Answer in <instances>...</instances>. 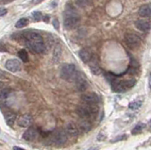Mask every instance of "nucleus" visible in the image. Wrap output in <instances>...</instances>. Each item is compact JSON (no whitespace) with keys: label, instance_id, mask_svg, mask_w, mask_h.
<instances>
[{"label":"nucleus","instance_id":"nucleus-15","mask_svg":"<svg viewBox=\"0 0 151 150\" xmlns=\"http://www.w3.org/2000/svg\"><path fill=\"white\" fill-rule=\"evenodd\" d=\"M135 27L141 31H148L151 29V24L150 22L147 20H145V19H141V20H137L135 22Z\"/></svg>","mask_w":151,"mask_h":150},{"label":"nucleus","instance_id":"nucleus-34","mask_svg":"<svg viewBox=\"0 0 151 150\" xmlns=\"http://www.w3.org/2000/svg\"><path fill=\"white\" fill-rule=\"evenodd\" d=\"M149 87L151 89V74L149 75Z\"/></svg>","mask_w":151,"mask_h":150},{"label":"nucleus","instance_id":"nucleus-2","mask_svg":"<svg viewBox=\"0 0 151 150\" xmlns=\"http://www.w3.org/2000/svg\"><path fill=\"white\" fill-rule=\"evenodd\" d=\"M80 17L74 8L68 6L63 13V26L66 29L71 30L76 29L79 24Z\"/></svg>","mask_w":151,"mask_h":150},{"label":"nucleus","instance_id":"nucleus-18","mask_svg":"<svg viewBox=\"0 0 151 150\" xmlns=\"http://www.w3.org/2000/svg\"><path fill=\"white\" fill-rule=\"evenodd\" d=\"M78 128L81 129V131H83V132H88L89 130H91L92 125L90 123V120L81 118V120L79 121V124H78Z\"/></svg>","mask_w":151,"mask_h":150},{"label":"nucleus","instance_id":"nucleus-8","mask_svg":"<svg viewBox=\"0 0 151 150\" xmlns=\"http://www.w3.org/2000/svg\"><path fill=\"white\" fill-rule=\"evenodd\" d=\"M81 101L86 104L97 105L99 102V97L96 93H88L81 95Z\"/></svg>","mask_w":151,"mask_h":150},{"label":"nucleus","instance_id":"nucleus-30","mask_svg":"<svg viewBox=\"0 0 151 150\" xmlns=\"http://www.w3.org/2000/svg\"><path fill=\"white\" fill-rule=\"evenodd\" d=\"M8 12V10L7 9H1V13H0V15L1 16H4L5 14H7Z\"/></svg>","mask_w":151,"mask_h":150},{"label":"nucleus","instance_id":"nucleus-7","mask_svg":"<svg viewBox=\"0 0 151 150\" xmlns=\"http://www.w3.org/2000/svg\"><path fill=\"white\" fill-rule=\"evenodd\" d=\"M67 135L68 134L66 133L65 130L57 129L52 133V140H53V142L56 144H65L66 141H67Z\"/></svg>","mask_w":151,"mask_h":150},{"label":"nucleus","instance_id":"nucleus-6","mask_svg":"<svg viewBox=\"0 0 151 150\" xmlns=\"http://www.w3.org/2000/svg\"><path fill=\"white\" fill-rule=\"evenodd\" d=\"M125 42L127 45L131 49H136L141 44V38L135 33H127L125 35Z\"/></svg>","mask_w":151,"mask_h":150},{"label":"nucleus","instance_id":"nucleus-32","mask_svg":"<svg viewBox=\"0 0 151 150\" xmlns=\"http://www.w3.org/2000/svg\"><path fill=\"white\" fill-rule=\"evenodd\" d=\"M13 150H26V149L21 148V147H18V146H14L13 147Z\"/></svg>","mask_w":151,"mask_h":150},{"label":"nucleus","instance_id":"nucleus-12","mask_svg":"<svg viewBox=\"0 0 151 150\" xmlns=\"http://www.w3.org/2000/svg\"><path fill=\"white\" fill-rule=\"evenodd\" d=\"M65 131L69 136L71 137H76L78 136L79 133V128H78V126H77L73 122H69L65 125Z\"/></svg>","mask_w":151,"mask_h":150},{"label":"nucleus","instance_id":"nucleus-1","mask_svg":"<svg viewBox=\"0 0 151 150\" xmlns=\"http://www.w3.org/2000/svg\"><path fill=\"white\" fill-rule=\"evenodd\" d=\"M24 39H25L26 45L34 53L41 54L45 51V42L39 33L27 32L26 35H24Z\"/></svg>","mask_w":151,"mask_h":150},{"label":"nucleus","instance_id":"nucleus-31","mask_svg":"<svg viewBox=\"0 0 151 150\" xmlns=\"http://www.w3.org/2000/svg\"><path fill=\"white\" fill-rule=\"evenodd\" d=\"M42 1H44V0H32V3H34V4H39V3H41Z\"/></svg>","mask_w":151,"mask_h":150},{"label":"nucleus","instance_id":"nucleus-11","mask_svg":"<svg viewBox=\"0 0 151 150\" xmlns=\"http://www.w3.org/2000/svg\"><path fill=\"white\" fill-rule=\"evenodd\" d=\"M78 56H79L80 60H81L84 63H89L93 58V55L92 53V51L89 48H82L79 51Z\"/></svg>","mask_w":151,"mask_h":150},{"label":"nucleus","instance_id":"nucleus-16","mask_svg":"<svg viewBox=\"0 0 151 150\" xmlns=\"http://www.w3.org/2000/svg\"><path fill=\"white\" fill-rule=\"evenodd\" d=\"M138 13L143 18L151 17V4H145V5L141 6L138 11Z\"/></svg>","mask_w":151,"mask_h":150},{"label":"nucleus","instance_id":"nucleus-23","mask_svg":"<svg viewBox=\"0 0 151 150\" xmlns=\"http://www.w3.org/2000/svg\"><path fill=\"white\" fill-rule=\"evenodd\" d=\"M60 55H61V46H60V44H57L54 48V51H53L54 59L59 60L60 58Z\"/></svg>","mask_w":151,"mask_h":150},{"label":"nucleus","instance_id":"nucleus-5","mask_svg":"<svg viewBox=\"0 0 151 150\" xmlns=\"http://www.w3.org/2000/svg\"><path fill=\"white\" fill-rule=\"evenodd\" d=\"M136 84L135 79H127V80H117L114 79L111 82V88L113 92L116 93H124L129 90Z\"/></svg>","mask_w":151,"mask_h":150},{"label":"nucleus","instance_id":"nucleus-22","mask_svg":"<svg viewBox=\"0 0 151 150\" xmlns=\"http://www.w3.org/2000/svg\"><path fill=\"white\" fill-rule=\"evenodd\" d=\"M18 57L22 60L23 62H28V54L27 52V50L25 49H21L18 52Z\"/></svg>","mask_w":151,"mask_h":150},{"label":"nucleus","instance_id":"nucleus-35","mask_svg":"<svg viewBox=\"0 0 151 150\" xmlns=\"http://www.w3.org/2000/svg\"><path fill=\"white\" fill-rule=\"evenodd\" d=\"M149 128H151V120L149 121Z\"/></svg>","mask_w":151,"mask_h":150},{"label":"nucleus","instance_id":"nucleus-17","mask_svg":"<svg viewBox=\"0 0 151 150\" xmlns=\"http://www.w3.org/2000/svg\"><path fill=\"white\" fill-rule=\"evenodd\" d=\"M4 118H5V121H6V123L8 126H12L14 125V122H15V119H16V114L14 113L12 111H4Z\"/></svg>","mask_w":151,"mask_h":150},{"label":"nucleus","instance_id":"nucleus-14","mask_svg":"<svg viewBox=\"0 0 151 150\" xmlns=\"http://www.w3.org/2000/svg\"><path fill=\"white\" fill-rule=\"evenodd\" d=\"M75 82H76L77 89L79 92H84L88 87V82L86 80V78H85L84 77H82L81 75H79V74H78V78H76Z\"/></svg>","mask_w":151,"mask_h":150},{"label":"nucleus","instance_id":"nucleus-36","mask_svg":"<svg viewBox=\"0 0 151 150\" xmlns=\"http://www.w3.org/2000/svg\"><path fill=\"white\" fill-rule=\"evenodd\" d=\"M7 1H11V0H7Z\"/></svg>","mask_w":151,"mask_h":150},{"label":"nucleus","instance_id":"nucleus-27","mask_svg":"<svg viewBox=\"0 0 151 150\" xmlns=\"http://www.w3.org/2000/svg\"><path fill=\"white\" fill-rule=\"evenodd\" d=\"M91 3V1L90 0H78V4L79 6H83V7H85V6H88L89 4Z\"/></svg>","mask_w":151,"mask_h":150},{"label":"nucleus","instance_id":"nucleus-20","mask_svg":"<svg viewBox=\"0 0 151 150\" xmlns=\"http://www.w3.org/2000/svg\"><path fill=\"white\" fill-rule=\"evenodd\" d=\"M145 128V125L140 123V124H138L137 126H134V128L131 130V134H132V135L140 134V133L142 132V131H143V129H144Z\"/></svg>","mask_w":151,"mask_h":150},{"label":"nucleus","instance_id":"nucleus-13","mask_svg":"<svg viewBox=\"0 0 151 150\" xmlns=\"http://www.w3.org/2000/svg\"><path fill=\"white\" fill-rule=\"evenodd\" d=\"M33 123V118L30 114H24L18 120V125L22 128H30Z\"/></svg>","mask_w":151,"mask_h":150},{"label":"nucleus","instance_id":"nucleus-19","mask_svg":"<svg viewBox=\"0 0 151 150\" xmlns=\"http://www.w3.org/2000/svg\"><path fill=\"white\" fill-rule=\"evenodd\" d=\"M94 58V57H93ZM89 62V67L91 69V71L93 75H100L101 74V69L99 67V65L96 62V59H93Z\"/></svg>","mask_w":151,"mask_h":150},{"label":"nucleus","instance_id":"nucleus-26","mask_svg":"<svg viewBox=\"0 0 151 150\" xmlns=\"http://www.w3.org/2000/svg\"><path fill=\"white\" fill-rule=\"evenodd\" d=\"M32 17H33V19H34L35 21L37 22H39L42 19V13L40 11H34L32 13Z\"/></svg>","mask_w":151,"mask_h":150},{"label":"nucleus","instance_id":"nucleus-10","mask_svg":"<svg viewBox=\"0 0 151 150\" xmlns=\"http://www.w3.org/2000/svg\"><path fill=\"white\" fill-rule=\"evenodd\" d=\"M39 136V130L36 128H27L23 134V138L27 142H33Z\"/></svg>","mask_w":151,"mask_h":150},{"label":"nucleus","instance_id":"nucleus-28","mask_svg":"<svg viewBox=\"0 0 151 150\" xmlns=\"http://www.w3.org/2000/svg\"><path fill=\"white\" fill-rule=\"evenodd\" d=\"M52 24H53V26H54V27H55V29H57V30H59V27H60V24H59V21H58V19H55L52 21Z\"/></svg>","mask_w":151,"mask_h":150},{"label":"nucleus","instance_id":"nucleus-21","mask_svg":"<svg viewBox=\"0 0 151 150\" xmlns=\"http://www.w3.org/2000/svg\"><path fill=\"white\" fill-rule=\"evenodd\" d=\"M28 23H29V21H28V19H27V18H21V19H19L16 22L15 27L17 29H22V27H27L28 25Z\"/></svg>","mask_w":151,"mask_h":150},{"label":"nucleus","instance_id":"nucleus-24","mask_svg":"<svg viewBox=\"0 0 151 150\" xmlns=\"http://www.w3.org/2000/svg\"><path fill=\"white\" fill-rule=\"evenodd\" d=\"M142 105V101H139V100H136V101H132L129 103V108L130 110H137L139 109Z\"/></svg>","mask_w":151,"mask_h":150},{"label":"nucleus","instance_id":"nucleus-4","mask_svg":"<svg viewBox=\"0 0 151 150\" xmlns=\"http://www.w3.org/2000/svg\"><path fill=\"white\" fill-rule=\"evenodd\" d=\"M78 76V73L77 71V67L75 66V64H64L60 69V77L66 81H75Z\"/></svg>","mask_w":151,"mask_h":150},{"label":"nucleus","instance_id":"nucleus-29","mask_svg":"<svg viewBox=\"0 0 151 150\" xmlns=\"http://www.w3.org/2000/svg\"><path fill=\"white\" fill-rule=\"evenodd\" d=\"M126 138H127L126 135H122V137H117L114 140H111V143H114V142H117V141H121V140H125Z\"/></svg>","mask_w":151,"mask_h":150},{"label":"nucleus","instance_id":"nucleus-3","mask_svg":"<svg viewBox=\"0 0 151 150\" xmlns=\"http://www.w3.org/2000/svg\"><path fill=\"white\" fill-rule=\"evenodd\" d=\"M77 112H78V114L80 116V118L90 120L91 118H93V117H94L97 114L98 106L83 103L82 105H80V106L78 107Z\"/></svg>","mask_w":151,"mask_h":150},{"label":"nucleus","instance_id":"nucleus-33","mask_svg":"<svg viewBox=\"0 0 151 150\" xmlns=\"http://www.w3.org/2000/svg\"><path fill=\"white\" fill-rule=\"evenodd\" d=\"M99 148L98 147H91V148H89L88 150H98Z\"/></svg>","mask_w":151,"mask_h":150},{"label":"nucleus","instance_id":"nucleus-25","mask_svg":"<svg viewBox=\"0 0 151 150\" xmlns=\"http://www.w3.org/2000/svg\"><path fill=\"white\" fill-rule=\"evenodd\" d=\"M9 93H11V90L9 88H5L1 90V98L2 99H6V98L9 96Z\"/></svg>","mask_w":151,"mask_h":150},{"label":"nucleus","instance_id":"nucleus-9","mask_svg":"<svg viewBox=\"0 0 151 150\" xmlns=\"http://www.w3.org/2000/svg\"><path fill=\"white\" fill-rule=\"evenodd\" d=\"M5 67H6V69L9 70V72L16 73L21 69V63L16 59L8 60L6 63H5Z\"/></svg>","mask_w":151,"mask_h":150}]
</instances>
